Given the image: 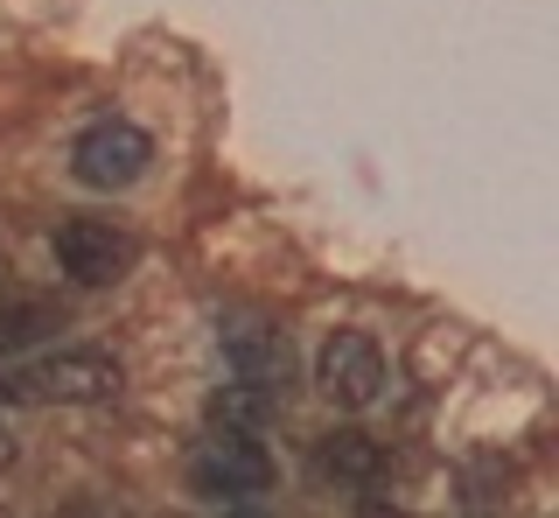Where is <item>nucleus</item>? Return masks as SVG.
<instances>
[{
    "label": "nucleus",
    "mask_w": 559,
    "mask_h": 518,
    "mask_svg": "<svg viewBox=\"0 0 559 518\" xmlns=\"http://www.w3.org/2000/svg\"><path fill=\"white\" fill-rule=\"evenodd\" d=\"M154 168V133L133 127V119H92V127L70 141V176L84 189H133Z\"/></svg>",
    "instance_id": "7ed1b4c3"
},
{
    "label": "nucleus",
    "mask_w": 559,
    "mask_h": 518,
    "mask_svg": "<svg viewBox=\"0 0 559 518\" xmlns=\"http://www.w3.org/2000/svg\"><path fill=\"white\" fill-rule=\"evenodd\" d=\"M8 462H14V427L0 421V470H8Z\"/></svg>",
    "instance_id": "1a4fd4ad"
},
{
    "label": "nucleus",
    "mask_w": 559,
    "mask_h": 518,
    "mask_svg": "<svg viewBox=\"0 0 559 518\" xmlns=\"http://www.w3.org/2000/svg\"><path fill=\"white\" fill-rule=\"evenodd\" d=\"M308 470L322 476V483H336V491H378L384 470H392V456H384V448L364 435V427H336V435L314 442Z\"/></svg>",
    "instance_id": "0eeeda50"
},
{
    "label": "nucleus",
    "mask_w": 559,
    "mask_h": 518,
    "mask_svg": "<svg viewBox=\"0 0 559 518\" xmlns=\"http://www.w3.org/2000/svg\"><path fill=\"white\" fill-rule=\"evenodd\" d=\"M384 351L364 330H336V337H322V351H314V386H322V400L329 407H343V413H371L384 400Z\"/></svg>",
    "instance_id": "39448f33"
},
{
    "label": "nucleus",
    "mask_w": 559,
    "mask_h": 518,
    "mask_svg": "<svg viewBox=\"0 0 559 518\" xmlns=\"http://www.w3.org/2000/svg\"><path fill=\"white\" fill-rule=\"evenodd\" d=\"M217 343H224V365H231V378H252V386H266V392L287 400L294 351H287V337H280V322H266V316H224L217 322Z\"/></svg>",
    "instance_id": "423d86ee"
},
{
    "label": "nucleus",
    "mask_w": 559,
    "mask_h": 518,
    "mask_svg": "<svg viewBox=\"0 0 559 518\" xmlns=\"http://www.w3.org/2000/svg\"><path fill=\"white\" fill-rule=\"evenodd\" d=\"M189 491L210 505H245V497L273 491V448L259 435H231V427H210L189 456Z\"/></svg>",
    "instance_id": "f03ea898"
},
{
    "label": "nucleus",
    "mask_w": 559,
    "mask_h": 518,
    "mask_svg": "<svg viewBox=\"0 0 559 518\" xmlns=\"http://www.w3.org/2000/svg\"><path fill=\"white\" fill-rule=\"evenodd\" d=\"M280 407H287V400L266 392V386H252V378H224V386L203 400V421L210 427H231V435H259Z\"/></svg>",
    "instance_id": "6e6552de"
},
{
    "label": "nucleus",
    "mask_w": 559,
    "mask_h": 518,
    "mask_svg": "<svg viewBox=\"0 0 559 518\" xmlns=\"http://www.w3.org/2000/svg\"><path fill=\"white\" fill-rule=\"evenodd\" d=\"M0 392L35 400V407H105V400L127 392V365L112 351H98V343H63V351L8 365L0 372Z\"/></svg>",
    "instance_id": "f257e3e1"
},
{
    "label": "nucleus",
    "mask_w": 559,
    "mask_h": 518,
    "mask_svg": "<svg viewBox=\"0 0 559 518\" xmlns=\"http://www.w3.org/2000/svg\"><path fill=\"white\" fill-rule=\"evenodd\" d=\"M49 252H57V273H63V281L112 287V281H127V273H133L140 238L127 232V224H112V217H70V224H57Z\"/></svg>",
    "instance_id": "20e7f679"
}]
</instances>
